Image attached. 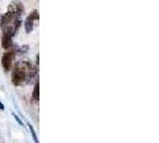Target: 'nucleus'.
<instances>
[{
    "instance_id": "f257e3e1",
    "label": "nucleus",
    "mask_w": 159,
    "mask_h": 143,
    "mask_svg": "<svg viewBox=\"0 0 159 143\" xmlns=\"http://www.w3.org/2000/svg\"><path fill=\"white\" fill-rule=\"evenodd\" d=\"M24 12L23 4L18 0L10 2L7 7V12L1 17L0 20V28L4 36L15 37L20 24H22V15Z\"/></svg>"
},
{
    "instance_id": "f03ea898",
    "label": "nucleus",
    "mask_w": 159,
    "mask_h": 143,
    "mask_svg": "<svg viewBox=\"0 0 159 143\" xmlns=\"http://www.w3.org/2000/svg\"><path fill=\"white\" fill-rule=\"evenodd\" d=\"M35 74H36V71H35L31 62L18 61L13 66V71H12V75H11L12 84L16 85V86H19V85L24 84L25 81L34 78Z\"/></svg>"
},
{
    "instance_id": "7ed1b4c3",
    "label": "nucleus",
    "mask_w": 159,
    "mask_h": 143,
    "mask_svg": "<svg viewBox=\"0 0 159 143\" xmlns=\"http://www.w3.org/2000/svg\"><path fill=\"white\" fill-rule=\"evenodd\" d=\"M16 50L15 49H10L6 50V53L2 55L1 57V64H2V68L5 72H10L12 66H13V61L16 58Z\"/></svg>"
},
{
    "instance_id": "20e7f679",
    "label": "nucleus",
    "mask_w": 159,
    "mask_h": 143,
    "mask_svg": "<svg viewBox=\"0 0 159 143\" xmlns=\"http://www.w3.org/2000/svg\"><path fill=\"white\" fill-rule=\"evenodd\" d=\"M39 11L35 10L32 11L29 16L25 18V22H24V28H25V32L26 33H30L34 30V26H35V20L39 19Z\"/></svg>"
},
{
    "instance_id": "39448f33",
    "label": "nucleus",
    "mask_w": 159,
    "mask_h": 143,
    "mask_svg": "<svg viewBox=\"0 0 159 143\" xmlns=\"http://www.w3.org/2000/svg\"><path fill=\"white\" fill-rule=\"evenodd\" d=\"M39 99H40V82H36L34 91H32V100L39 102Z\"/></svg>"
},
{
    "instance_id": "423d86ee",
    "label": "nucleus",
    "mask_w": 159,
    "mask_h": 143,
    "mask_svg": "<svg viewBox=\"0 0 159 143\" xmlns=\"http://www.w3.org/2000/svg\"><path fill=\"white\" fill-rule=\"evenodd\" d=\"M29 129H30V132H31L32 137H34V141L36 143H39V140H37V136H36V134H35V131H34V128H32L31 124H29Z\"/></svg>"
},
{
    "instance_id": "0eeeda50",
    "label": "nucleus",
    "mask_w": 159,
    "mask_h": 143,
    "mask_svg": "<svg viewBox=\"0 0 159 143\" xmlns=\"http://www.w3.org/2000/svg\"><path fill=\"white\" fill-rule=\"evenodd\" d=\"M13 117H15V118L17 119V122H18V123H19L20 125H23V123H22V120H20V119L18 118V116H16V113H13Z\"/></svg>"
},
{
    "instance_id": "6e6552de",
    "label": "nucleus",
    "mask_w": 159,
    "mask_h": 143,
    "mask_svg": "<svg viewBox=\"0 0 159 143\" xmlns=\"http://www.w3.org/2000/svg\"><path fill=\"white\" fill-rule=\"evenodd\" d=\"M4 109H5V107H4V104L0 102V110H4Z\"/></svg>"
}]
</instances>
